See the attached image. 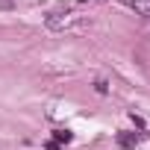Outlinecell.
I'll return each mask as SVG.
<instances>
[{
    "mask_svg": "<svg viewBox=\"0 0 150 150\" xmlns=\"http://www.w3.org/2000/svg\"><path fill=\"white\" fill-rule=\"evenodd\" d=\"M124 3L132 6L138 15H147V18H150V0H124Z\"/></svg>",
    "mask_w": 150,
    "mask_h": 150,
    "instance_id": "cell-3",
    "label": "cell"
},
{
    "mask_svg": "<svg viewBox=\"0 0 150 150\" xmlns=\"http://www.w3.org/2000/svg\"><path fill=\"white\" fill-rule=\"evenodd\" d=\"M71 24H77V15H74V12H50L47 15V30H53V33L68 30Z\"/></svg>",
    "mask_w": 150,
    "mask_h": 150,
    "instance_id": "cell-1",
    "label": "cell"
},
{
    "mask_svg": "<svg viewBox=\"0 0 150 150\" xmlns=\"http://www.w3.org/2000/svg\"><path fill=\"white\" fill-rule=\"evenodd\" d=\"M141 141V132H118V144L121 147H135Z\"/></svg>",
    "mask_w": 150,
    "mask_h": 150,
    "instance_id": "cell-2",
    "label": "cell"
},
{
    "mask_svg": "<svg viewBox=\"0 0 150 150\" xmlns=\"http://www.w3.org/2000/svg\"><path fill=\"white\" fill-rule=\"evenodd\" d=\"M44 147H47V150H59V144H56V141H53V138H50V141H47V144H44Z\"/></svg>",
    "mask_w": 150,
    "mask_h": 150,
    "instance_id": "cell-6",
    "label": "cell"
},
{
    "mask_svg": "<svg viewBox=\"0 0 150 150\" xmlns=\"http://www.w3.org/2000/svg\"><path fill=\"white\" fill-rule=\"evenodd\" d=\"M94 88H97L100 94H106V91H109V86H106V80H97V83H94Z\"/></svg>",
    "mask_w": 150,
    "mask_h": 150,
    "instance_id": "cell-5",
    "label": "cell"
},
{
    "mask_svg": "<svg viewBox=\"0 0 150 150\" xmlns=\"http://www.w3.org/2000/svg\"><path fill=\"white\" fill-rule=\"evenodd\" d=\"M74 138V132H68V129H53V141L56 144H68Z\"/></svg>",
    "mask_w": 150,
    "mask_h": 150,
    "instance_id": "cell-4",
    "label": "cell"
}]
</instances>
